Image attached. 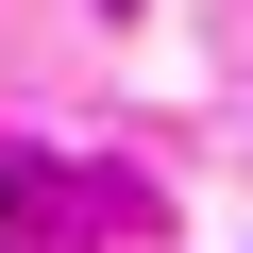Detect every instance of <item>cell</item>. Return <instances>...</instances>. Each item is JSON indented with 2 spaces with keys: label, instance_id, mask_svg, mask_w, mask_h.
<instances>
[{
  "label": "cell",
  "instance_id": "1",
  "mask_svg": "<svg viewBox=\"0 0 253 253\" xmlns=\"http://www.w3.org/2000/svg\"><path fill=\"white\" fill-rule=\"evenodd\" d=\"M34 203H51V186H34V152H17V135H0V236H17Z\"/></svg>",
  "mask_w": 253,
  "mask_h": 253
}]
</instances>
